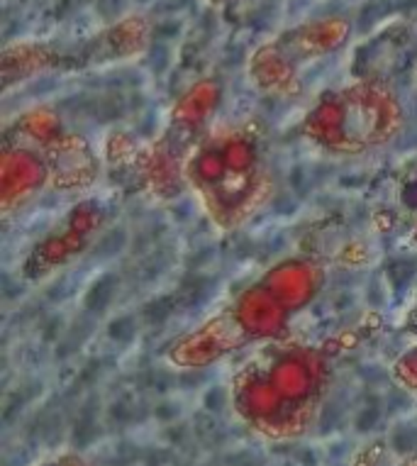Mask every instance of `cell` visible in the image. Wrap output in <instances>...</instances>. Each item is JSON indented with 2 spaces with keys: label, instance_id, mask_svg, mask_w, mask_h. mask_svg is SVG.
I'll use <instances>...</instances> for the list:
<instances>
[{
  "label": "cell",
  "instance_id": "6da1fadb",
  "mask_svg": "<svg viewBox=\"0 0 417 466\" xmlns=\"http://www.w3.org/2000/svg\"><path fill=\"white\" fill-rule=\"evenodd\" d=\"M256 150L244 137L225 135L212 140L191 163V181L210 203L212 215H227L235 222L244 215V203L256 196Z\"/></svg>",
  "mask_w": 417,
  "mask_h": 466
}]
</instances>
